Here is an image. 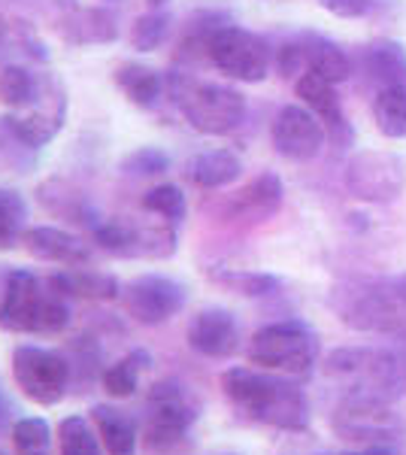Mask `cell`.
I'll list each match as a JSON object with an SVG mask.
<instances>
[{
  "label": "cell",
  "instance_id": "obj_37",
  "mask_svg": "<svg viewBox=\"0 0 406 455\" xmlns=\"http://www.w3.org/2000/svg\"><path fill=\"white\" fill-rule=\"evenodd\" d=\"M170 28H173V16L167 10H146L131 25V46L137 52H155L167 43Z\"/></svg>",
  "mask_w": 406,
  "mask_h": 455
},
{
  "label": "cell",
  "instance_id": "obj_8",
  "mask_svg": "<svg viewBox=\"0 0 406 455\" xmlns=\"http://www.w3.org/2000/svg\"><path fill=\"white\" fill-rule=\"evenodd\" d=\"M92 243L100 252L113 259H146V261H164L176 255L179 249V231L176 225L155 219V222H139V219H100L92 231Z\"/></svg>",
  "mask_w": 406,
  "mask_h": 455
},
{
  "label": "cell",
  "instance_id": "obj_36",
  "mask_svg": "<svg viewBox=\"0 0 406 455\" xmlns=\"http://www.w3.org/2000/svg\"><path fill=\"white\" fill-rule=\"evenodd\" d=\"M139 207L152 216L164 219L170 225H182V219L188 216V201H186V192L173 182H161V186L149 188L139 201Z\"/></svg>",
  "mask_w": 406,
  "mask_h": 455
},
{
  "label": "cell",
  "instance_id": "obj_40",
  "mask_svg": "<svg viewBox=\"0 0 406 455\" xmlns=\"http://www.w3.org/2000/svg\"><path fill=\"white\" fill-rule=\"evenodd\" d=\"M16 413H19L16 403H12L10 392H6V388H4V379H0V428L10 431V428H12V422L19 419Z\"/></svg>",
  "mask_w": 406,
  "mask_h": 455
},
{
  "label": "cell",
  "instance_id": "obj_45",
  "mask_svg": "<svg viewBox=\"0 0 406 455\" xmlns=\"http://www.w3.org/2000/svg\"><path fill=\"white\" fill-rule=\"evenodd\" d=\"M0 455H10V452H6V450H0Z\"/></svg>",
  "mask_w": 406,
  "mask_h": 455
},
{
  "label": "cell",
  "instance_id": "obj_16",
  "mask_svg": "<svg viewBox=\"0 0 406 455\" xmlns=\"http://www.w3.org/2000/svg\"><path fill=\"white\" fill-rule=\"evenodd\" d=\"M25 252L36 261L61 264V267H88L98 259V246L83 234L58 225H34L21 237Z\"/></svg>",
  "mask_w": 406,
  "mask_h": 455
},
{
  "label": "cell",
  "instance_id": "obj_33",
  "mask_svg": "<svg viewBox=\"0 0 406 455\" xmlns=\"http://www.w3.org/2000/svg\"><path fill=\"white\" fill-rule=\"evenodd\" d=\"M12 455H52L55 450V428L43 416H19L10 428Z\"/></svg>",
  "mask_w": 406,
  "mask_h": 455
},
{
  "label": "cell",
  "instance_id": "obj_4",
  "mask_svg": "<svg viewBox=\"0 0 406 455\" xmlns=\"http://www.w3.org/2000/svg\"><path fill=\"white\" fill-rule=\"evenodd\" d=\"M167 94L182 109L186 122L206 137H225L246 119V98L231 85L201 83L188 73H170Z\"/></svg>",
  "mask_w": 406,
  "mask_h": 455
},
{
  "label": "cell",
  "instance_id": "obj_39",
  "mask_svg": "<svg viewBox=\"0 0 406 455\" xmlns=\"http://www.w3.org/2000/svg\"><path fill=\"white\" fill-rule=\"evenodd\" d=\"M370 4L373 0H319L322 10H328L330 16H339V19H361L370 12Z\"/></svg>",
  "mask_w": 406,
  "mask_h": 455
},
{
  "label": "cell",
  "instance_id": "obj_41",
  "mask_svg": "<svg viewBox=\"0 0 406 455\" xmlns=\"http://www.w3.org/2000/svg\"><path fill=\"white\" fill-rule=\"evenodd\" d=\"M12 28H16V19L6 16L4 6H0V49L10 46V43H12Z\"/></svg>",
  "mask_w": 406,
  "mask_h": 455
},
{
  "label": "cell",
  "instance_id": "obj_31",
  "mask_svg": "<svg viewBox=\"0 0 406 455\" xmlns=\"http://www.w3.org/2000/svg\"><path fill=\"white\" fill-rule=\"evenodd\" d=\"M55 443H58V455H107L92 419H85L79 413H70L58 422Z\"/></svg>",
  "mask_w": 406,
  "mask_h": 455
},
{
  "label": "cell",
  "instance_id": "obj_35",
  "mask_svg": "<svg viewBox=\"0 0 406 455\" xmlns=\"http://www.w3.org/2000/svg\"><path fill=\"white\" fill-rule=\"evenodd\" d=\"M28 231V204L16 188L0 186V252H12Z\"/></svg>",
  "mask_w": 406,
  "mask_h": 455
},
{
  "label": "cell",
  "instance_id": "obj_47",
  "mask_svg": "<svg viewBox=\"0 0 406 455\" xmlns=\"http://www.w3.org/2000/svg\"><path fill=\"white\" fill-rule=\"evenodd\" d=\"M231 455H234V452H231Z\"/></svg>",
  "mask_w": 406,
  "mask_h": 455
},
{
  "label": "cell",
  "instance_id": "obj_1",
  "mask_svg": "<svg viewBox=\"0 0 406 455\" xmlns=\"http://www.w3.org/2000/svg\"><path fill=\"white\" fill-rule=\"evenodd\" d=\"M221 392L243 419L288 435L309 431V398L294 379L261 368H227L221 373Z\"/></svg>",
  "mask_w": 406,
  "mask_h": 455
},
{
  "label": "cell",
  "instance_id": "obj_6",
  "mask_svg": "<svg viewBox=\"0 0 406 455\" xmlns=\"http://www.w3.org/2000/svg\"><path fill=\"white\" fill-rule=\"evenodd\" d=\"M201 419V401L179 379H158L146 395L143 435L152 450H176Z\"/></svg>",
  "mask_w": 406,
  "mask_h": 455
},
{
  "label": "cell",
  "instance_id": "obj_5",
  "mask_svg": "<svg viewBox=\"0 0 406 455\" xmlns=\"http://www.w3.org/2000/svg\"><path fill=\"white\" fill-rule=\"evenodd\" d=\"M246 358L252 368L283 377H306L319 362V334L300 319L270 322L252 334Z\"/></svg>",
  "mask_w": 406,
  "mask_h": 455
},
{
  "label": "cell",
  "instance_id": "obj_13",
  "mask_svg": "<svg viewBox=\"0 0 406 455\" xmlns=\"http://www.w3.org/2000/svg\"><path fill=\"white\" fill-rule=\"evenodd\" d=\"M64 122H68V92H64L61 79L46 76V73H43V85L34 104L4 119L12 140H19L25 149L49 146L58 137V131L64 128Z\"/></svg>",
  "mask_w": 406,
  "mask_h": 455
},
{
  "label": "cell",
  "instance_id": "obj_43",
  "mask_svg": "<svg viewBox=\"0 0 406 455\" xmlns=\"http://www.w3.org/2000/svg\"><path fill=\"white\" fill-rule=\"evenodd\" d=\"M367 455H394V452H391L388 446H373V450L367 452Z\"/></svg>",
  "mask_w": 406,
  "mask_h": 455
},
{
  "label": "cell",
  "instance_id": "obj_14",
  "mask_svg": "<svg viewBox=\"0 0 406 455\" xmlns=\"http://www.w3.org/2000/svg\"><path fill=\"white\" fill-rule=\"evenodd\" d=\"M346 188L352 197L367 204H391L403 195L406 186V171L403 161L391 152L379 149H364L355 152L346 164Z\"/></svg>",
  "mask_w": 406,
  "mask_h": 455
},
{
  "label": "cell",
  "instance_id": "obj_11",
  "mask_svg": "<svg viewBox=\"0 0 406 455\" xmlns=\"http://www.w3.org/2000/svg\"><path fill=\"white\" fill-rule=\"evenodd\" d=\"M330 425H334L337 437L355 440V443H373V446H388L403 435V422L394 413L391 401L361 395V392H349L337 403Z\"/></svg>",
  "mask_w": 406,
  "mask_h": 455
},
{
  "label": "cell",
  "instance_id": "obj_28",
  "mask_svg": "<svg viewBox=\"0 0 406 455\" xmlns=\"http://www.w3.org/2000/svg\"><path fill=\"white\" fill-rule=\"evenodd\" d=\"M64 352H68V358H70L73 383L79 386V392H92V386L100 383L103 368H107L100 343L88 334H79V337H73L70 347Z\"/></svg>",
  "mask_w": 406,
  "mask_h": 455
},
{
  "label": "cell",
  "instance_id": "obj_12",
  "mask_svg": "<svg viewBox=\"0 0 406 455\" xmlns=\"http://www.w3.org/2000/svg\"><path fill=\"white\" fill-rule=\"evenodd\" d=\"M122 307L124 315L137 325L155 328L164 325L173 315H179L188 304L186 283L164 274H143L122 285Z\"/></svg>",
  "mask_w": 406,
  "mask_h": 455
},
{
  "label": "cell",
  "instance_id": "obj_44",
  "mask_svg": "<svg viewBox=\"0 0 406 455\" xmlns=\"http://www.w3.org/2000/svg\"><path fill=\"white\" fill-rule=\"evenodd\" d=\"M109 4H122V0H109Z\"/></svg>",
  "mask_w": 406,
  "mask_h": 455
},
{
  "label": "cell",
  "instance_id": "obj_24",
  "mask_svg": "<svg viewBox=\"0 0 406 455\" xmlns=\"http://www.w3.org/2000/svg\"><path fill=\"white\" fill-rule=\"evenodd\" d=\"M240 173H243V161L237 152H231V149L197 152V156H191L186 164V176L197 188H206V192L231 186V182L240 180Z\"/></svg>",
  "mask_w": 406,
  "mask_h": 455
},
{
  "label": "cell",
  "instance_id": "obj_29",
  "mask_svg": "<svg viewBox=\"0 0 406 455\" xmlns=\"http://www.w3.org/2000/svg\"><path fill=\"white\" fill-rule=\"evenodd\" d=\"M210 280L221 285V289L234 291V295L243 298H264L279 291V280L273 274H264V270H243V267H210L206 270Z\"/></svg>",
  "mask_w": 406,
  "mask_h": 455
},
{
  "label": "cell",
  "instance_id": "obj_10",
  "mask_svg": "<svg viewBox=\"0 0 406 455\" xmlns=\"http://www.w3.org/2000/svg\"><path fill=\"white\" fill-rule=\"evenodd\" d=\"M337 310L346 325L361 331H403L406 328V283H370L343 291Z\"/></svg>",
  "mask_w": 406,
  "mask_h": 455
},
{
  "label": "cell",
  "instance_id": "obj_30",
  "mask_svg": "<svg viewBox=\"0 0 406 455\" xmlns=\"http://www.w3.org/2000/svg\"><path fill=\"white\" fill-rule=\"evenodd\" d=\"M367 70L382 88L388 85H406V49L397 40H379L367 49L364 55Z\"/></svg>",
  "mask_w": 406,
  "mask_h": 455
},
{
  "label": "cell",
  "instance_id": "obj_18",
  "mask_svg": "<svg viewBox=\"0 0 406 455\" xmlns=\"http://www.w3.org/2000/svg\"><path fill=\"white\" fill-rule=\"evenodd\" d=\"M55 31L68 46H107L119 40V19L107 6L68 4V10L58 12Z\"/></svg>",
  "mask_w": 406,
  "mask_h": 455
},
{
  "label": "cell",
  "instance_id": "obj_22",
  "mask_svg": "<svg viewBox=\"0 0 406 455\" xmlns=\"http://www.w3.org/2000/svg\"><path fill=\"white\" fill-rule=\"evenodd\" d=\"M46 283L55 291L68 295L70 300H98V304H113L122 298V283L115 274L88 267H64L58 274L46 276Z\"/></svg>",
  "mask_w": 406,
  "mask_h": 455
},
{
  "label": "cell",
  "instance_id": "obj_26",
  "mask_svg": "<svg viewBox=\"0 0 406 455\" xmlns=\"http://www.w3.org/2000/svg\"><path fill=\"white\" fill-rule=\"evenodd\" d=\"M155 368V358L149 349H131L124 352L119 362L107 364L100 377V388L109 395L113 401H128L137 395L143 377Z\"/></svg>",
  "mask_w": 406,
  "mask_h": 455
},
{
  "label": "cell",
  "instance_id": "obj_21",
  "mask_svg": "<svg viewBox=\"0 0 406 455\" xmlns=\"http://www.w3.org/2000/svg\"><path fill=\"white\" fill-rule=\"evenodd\" d=\"M294 92H298V98L306 104V109H313V113L319 116L324 131H330V140H337L339 146L352 143V128L343 116V104H339V94H337L334 83H328V79L319 76V73L306 70L298 76Z\"/></svg>",
  "mask_w": 406,
  "mask_h": 455
},
{
  "label": "cell",
  "instance_id": "obj_19",
  "mask_svg": "<svg viewBox=\"0 0 406 455\" xmlns=\"http://www.w3.org/2000/svg\"><path fill=\"white\" fill-rule=\"evenodd\" d=\"M285 197V186L273 171L258 173L249 186H243L231 201L225 204V219L240 225H258L267 222L279 212Z\"/></svg>",
  "mask_w": 406,
  "mask_h": 455
},
{
  "label": "cell",
  "instance_id": "obj_20",
  "mask_svg": "<svg viewBox=\"0 0 406 455\" xmlns=\"http://www.w3.org/2000/svg\"><path fill=\"white\" fill-rule=\"evenodd\" d=\"M36 204L55 219H64V222L85 228L88 234L98 228L100 222V212L88 201V195L83 188H76L70 180H58V176H49L36 186Z\"/></svg>",
  "mask_w": 406,
  "mask_h": 455
},
{
  "label": "cell",
  "instance_id": "obj_34",
  "mask_svg": "<svg viewBox=\"0 0 406 455\" xmlns=\"http://www.w3.org/2000/svg\"><path fill=\"white\" fill-rule=\"evenodd\" d=\"M373 119L379 134L391 140H403L406 137V85H388L379 88L373 100Z\"/></svg>",
  "mask_w": 406,
  "mask_h": 455
},
{
  "label": "cell",
  "instance_id": "obj_17",
  "mask_svg": "<svg viewBox=\"0 0 406 455\" xmlns=\"http://www.w3.org/2000/svg\"><path fill=\"white\" fill-rule=\"evenodd\" d=\"M324 124L306 107H283L273 119V149L288 161H313L324 146Z\"/></svg>",
  "mask_w": 406,
  "mask_h": 455
},
{
  "label": "cell",
  "instance_id": "obj_38",
  "mask_svg": "<svg viewBox=\"0 0 406 455\" xmlns=\"http://www.w3.org/2000/svg\"><path fill=\"white\" fill-rule=\"evenodd\" d=\"M122 171L128 176H164L170 171V156L158 146H139L122 158Z\"/></svg>",
  "mask_w": 406,
  "mask_h": 455
},
{
  "label": "cell",
  "instance_id": "obj_2",
  "mask_svg": "<svg viewBox=\"0 0 406 455\" xmlns=\"http://www.w3.org/2000/svg\"><path fill=\"white\" fill-rule=\"evenodd\" d=\"M73 322V300L55 291L46 280L28 267L6 274L0 291V331L6 334H36L58 337Z\"/></svg>",
  "mask_w": 406,
  "mask_h": 455
},
{
  "label": "cell",
  "instance_id": "obj_46",
  "mask_svg": "<svg viewBox=\"0 0 406 455\" xmlns=\"http://www.w3.org/2000/svg\"><path fill=\"white\" fill-rule=\"evenodd\" d=\"M315 455H322V452H315Z\"/></svg>",
  "mask_w": 406,
  "mask_h": 455
},
{
  "label": "cell",
  "instance_id": "obj_27",
  "mask_svg": "<svg viewBox=\"0 0 406 455\" xmlns=\"http://www.w3.org/2000/svg\"><path fill=\"white\" fill-rule=\"evenodd\" d=\"M43 85V73H34L21 64H4L0 68V104H4L10 113H19V109L31 107L40 94Z\"/></svg>",
  "mask_w": 406,
  "mask_h": 455
},
{
  "label": "cell",
  "instance_id": "obj_25",
  "mask_svg": "<svg viewBox=\"0 0 406 455\" xmlns=\"http://www.w3.org/2000/svg\"><path fill=\"white\" fill-rule=\"evenodd\" d=\"M115 88L139 109H155L161 104V98L167 94V76L158 73L155 68H146V64L128 61L115 68Z\"/></svg>",
  "mask_w": 406,
  "mask_h": 455
},
{
  "label": "cell",
  "instance_id": "obj_15",
  "mask_svg": "<svg viewBox=\"0 0 406 455\" xmlns=\"http://www.w3.org/2000/svg\"><path fill=\"white\" fill-rule=\"evenodd\" d=\"M240 322L237 315L225 307H206V310L195 313L186 328V343L191 352L212 362H227L240 352Z\"/></svg>",
  "mask_w": 406,
  "mask_h": 455
},
{
  "label": "cell",
  "instance_id": "obj_42",
  "mask_svg": "<svg viewBox=\"0 0 406 455\" xmlns=\"http://www.w3.org/2000/svg\"><path fill=\"white\" fill-rule=\"evenodd\" d=\"M167 4H170V0H146V6H149V10H164Z\"/></svg>",
  "mask_w": 406,
  "mask_h": 455
},
{
  "label": "cell",
  "instance_id": "obj_23",
  "mask_svg": "<svg viewBox=\"0 0 406 455\" xmlns=\"http://www.w3.org/2000/svg\"><path fill=\"white\" fill-rule=\"evenodd\" d=\"M92 425H94V431H98L107 455H137V446H139L137 419L128 410H122L119 403H107V401L94 403Z\"/></svg>",
  "mask_w": 406,
  "mask_h": 455
},
{
  "label": "cell",
  "instance_id": "obj_32",
  "mask_svg": "<svg viewBox=\"0 0 406 455\" xmlns=\"http://www.w3.org/2000/svg\"><path fill=\"white\" fill-rule=\"evenodd\" d=\"M306 64L313 73H319L328 83H346L352 76V64H349V55L337 46V43L324 40V36H306Z\"/></svg>",
  "mask_w": 406,
  "mask_h": 455
},
{
  "label": "cell",
  "instance_id": "obj_9",
  "mask_svg": "<svg viewBox=\"0 0 406 455\" xmlns=\"http://www.w3.org/2000/svg\"><path fill=\"white\" fill-rule=\"evenodd\" d=\"M206 61L227 79L237 83H264L270 73V46L258 34L237 25H212L206 31Z\"/></svg>",
  "mask_w": 406,
  "mask_h": 455
},
{
  "label": "cell",
  "instance_id": "obj_7",
  "mask_svg": "<svg viewBox=\"0 0 406 455\" xmlns=\"http://www.w3.org/2000/svg\"><path fill=\"white\" fill-rule=\"evenodd\" d=\"M12 383L28 401L40 407H58L70 395L73 371L68 352L40 347V343H19L10 358Z\"/></svg>",
  "mask_w": 406,
  "mask_h": 455
},
{
  "label": "cell",
  "instance_id": "obj_3",
  "mask_svg": "<svg viewBox=\"0 0 406 455\" xmlns=\"http://www.w3.org/2000/svg\"><path fill=\"white\" fill-rule=\"evenodd\" d=\"M324 373L349 392L382 401L406 398V355L382 347H343L324 358Z\"/></svg>",
  "mask_w": 406,
  "mask_h": 455
}]
</instances>
